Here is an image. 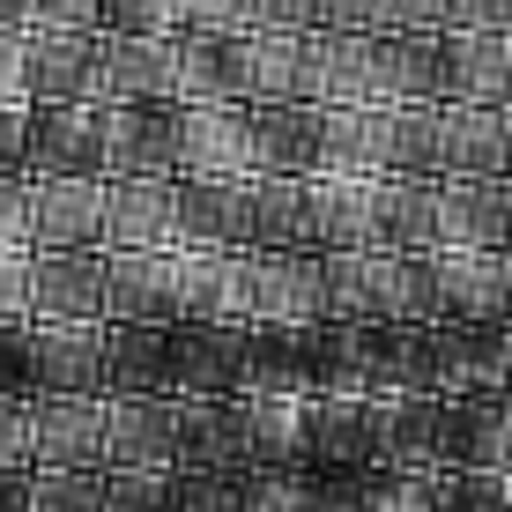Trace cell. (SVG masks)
Segmentation results:
<instances>
[{"mask_svg":"<svg viewBox=\"0 0 512 512\" xmlns=\"http://www.w3.org/2000/svg\"><path fill=\"white\" fill-rule=\"evenodd\" d=\"M104 179H179V104H97Z\"/></svg>","mask_w":512,"mask_h":512,"instance_id":"4","label":"cell"},{"mask_svg":"<svg viewBox=\"0 0 512 512\" xmlns=\"http://www.w3.org/2000/svg\"><path fill=\"white\" fill-rule=\"evenodd\" d=\"M505 52H512V38H505Z\"/></svg>","mask_w":512,"mask_h":512,"instance_id":"56","label":"cell"},{"mask_svg":"<svg viewBox=\"0 0 512 512\" xmlns=\"http://www.w3.org/2000/svg\"><path fill=\"white\" fill-rule=\"evenodd\" d=\"M379 245L438 253V179H379Z\"/></svg>","mask_w":512,"mask_h":512,"instance_id":"35","label":"cell"},{"mask_svg":"<svg viewBox=\"0 0 512 512\" xmlns=\"http://www.w3.org/2000/svg\"><path fill=\"white\" fill-rule=\"evenodd\" d=\"M253 171H268V179H312L320 171V104H305V97L253 104Z\"/></svg>","mask_w":512,"mask_h":512,"instance_id":"23","label":"cell"},{"mask_svg":"<svg viewBox=\"0 0 512 512\" xmlns=\"http://www.w3.org/2000/svg\"><path fill=\"white\" fill-rule=\"evenodd\" d=\"M179 104H245L238 82V38H208V30H179Z\"/></svg>","mask_w":512,"mask_h":512,"instance_id":"34","label":"cell"},{"mask_svg":"<svg viewBox=\"0 0 512 512\" xmlns=\"http://www.w3.org/2000/svg\"><path fill=\"white\" fill-rule=\"evenodd\" d=\"M446 0H372V30H438Z\"/></svg>","mask_w":512,"mask_h":512,"instance_id":"45","label":"cell"},{"mask_svg":"<svg viewBox=\"0 0 512 512\" xmlns=\"http://www.w3.org/2000/svg\"><path fill=\"white\" fill-rule=\"evenodd\" d=\"M30 38V104H90L97 30H23Z\"/></svg>","mask_w":512,"mask_h":512,"instance_id":"30","label":"cell"},{"mask_svg":"<svg viewBox=\"0 0 512 512\" xmlns=\"http://www.w3.org/2000/svg\"><path fill=\"white\" fill-rule=\"evenodd\" d=\"M438 104H512V52L498 30H438Z\"/></svg>","mask_w":512,"mask_h":512,"instance_id":"18","label":"cell"},{"mask_svg":"<svg viewBox=\"0 0 512 512\" xmlns=\"http://www.w3.org/2000/svg\"><path fill=\"white\" fill-rule=\"evenodd\" d=\"M186 312V245L156 253H104V320L171 327Z\"/></svg>","mask_w":512,"mask_h":512,"instance_id":"2","label":"cell"},{"mask_svg":"<svg viewBox=\"0 0 512 512\" xmlns=\"http://www.w3.org/2000/svg\"><path fill=\"white\" fill-rule=\"evenodd\" d=\"M245 468H171V512H245Z\"/></svg>","mask_w":512,"mask_h":512,"instance_id":"38","label":"cell"},{"mask_svg":"<svg viewBox=\"0 0 512 512\" xmlns=\"http://www.w3.org/2000/svg\"><path fill=\"white\" fill-rule=\"evenodd\" d=\"M104 394H171V327L104 320Z\"/></svg>","mask_w":512,"mask_h":512,"instance_id":"28","label":"cell"},{"mask_svg":"<svg viewBox=\"0 0 512 512\" xmlns=\"http://www.w3.org/2000/svg\"><path fill=\"white\" fill-rule=\"evenodd\" d=\"M253 320H275V327L327 320V260L312 245H268V253H253Z\"/></svg>","mask_w":512,"mask_h":512,"instance_id":"10","label":"cell"},{"mask_svg":"<svg viewBox=\"0 0 512 512\" xmlns=\"http://www.w3.org/2000/svg\"><path fill=\"white\" fill-rule=\"evenodd\" d=\"M30 483L38 468H0V512H30Z\"/></svg>","mask_w":512,"mask_h":512,"instance_id":"51","label":"cell"},{"mask_svg":"<svg viewBox=\"0 0 512 512\" xmlns=\"http://www.w3.org/2000/svg\"><path fill=\"white\" fill-rule=\"evenodd\" d=\"M268 245H312V208H305V179H253V253Z\"/></svg>","mask_w":512,"mask_h":512,"instance_id":"36","label":"cell"},{"mask_svg":"<svg viewBox=\"0 0 512 512\" xmlns=\"http://www.w3.org/2000/svg\"><path fill=\"white\" fill-rule=\"evenodd\" d=\"M305 468H379V394H305Z\"/></svg>","mask_w":512,"mask_h":512,"instance_id":"9","label":"cell"},{"mask_svg":"<svg viewBox=\"0 0 512 512\" xmlns=\"http://www.w3.org/2000/svg\"><path fill=\"white\" fill-rule=\"evenodd\" d=\"M512 253V179H438V253Z\"/></svg>","mask_w":512,"mask_h":512,"instance_id":"19","label":"cell"},{"mask_svg":"<svg viewBox=\"0 0 512 512\" xmlns=\"http://www.w3.org/2000/svg\"><path fill=\"white\" fill-rule=\"evenodd\" d=\"M379 468L446 475V394H386L379 401Z\"/></svg>","mask_w":512,"mask_h":512,"instance_id":"17","label":"cell"},{"mask_svg":"<svg viewBox=\"0 0 512 512\" xmlns=\"http://www.w3.org/2000/svg\"><path fill=\"white\" fill-rule=\"evenodd\" d=\"M505 320H512V297H505Z\"/></svg>","mask_w":512,"mask_h":512,"instance_id":"55","label":"cell"},{"mask_svg":"<svg viewBox=\"0 0 512 512\" xmlns=\"http://www.w3.org/2000/svg\"><path fill=\"white\" fill-rule=\"evenodd\" d=\"M104 245V179H30V253Z\"/></svg>","mask_w":512,"mask_h":512,"instance_id":"14","label":"cell"},{"mask_svg":"<svg viewBox=\"0 0 512 512\" xmlns=\"http://www.w3.org/2000/svg\"><path fill=\"white\" fill-rule=\"evenodd\" d=\"M97 512H171V468H104Z\"/></svg>","mask_w":512,"mask_h":512,"instance_id":"40","label":"cell"},{"mask_svg":"<svg viewBox=\"0 0 512 512\" xmlns=\"http://www.w3.org/2000/svg\"><path fill=\"white\" fill-rule=\"evenodd\" d=\"M438 30H498V38H512V0H446Z\"/></svg>","mask_w":512,"mask_h":512,"instance_id":"47","label":"cell"},{"mask_svg":"<svg viewBox=\"0 0 512 512\" xmlns=\"http://www.w3.org/2000/svg\"><path fill=\"white\" fill-rule=\"evenodd\" d=\"M0 320H30V253H0Z\"/></svg>","mask_w":512,"mask_h":512,"instance_id":"49","label":"cell"},{"mask_svg":"<svg viewBox=\"0 0 512 512\" xmlns=\"http://www.w3.org/2000/svg\"><path fill=\"white\" fill-rule=\"evenodd\" d=\"M97 30L119 38H179V0H97Z\"/></svg>","mask_w":512,"mask_h":512,"instance_id":"41","label":"cell"},{"mask_svg":"<svg viewBox=\"0 0 512 512\" xmlns=\"http://www.w3.org/2000/svg\"><path fill=\"white\" fill-rule=\"evenodd\" d=\"M297 67H305V30H238V82H245V104L297 97Z\"/></svg>","mask_w":512,"mask_h":512,"instance_id":"33","label":"cell"},{"mask_svg":"<svg viewBox=\"0 0 512 512\" xmlns=\"http://www.w3.org/2000/svg\"><path fill=\"white\" fill-rule=\"evenodd\" d=\"M171 394H245V320H171Z\"/></svg>","mask_w":512,"mask_h":512,"instance_id":"8","label":"cell"},{"mask_svg":"<svg viewBox=\"0 0 512 512\" xmlns=\"http://www.w3.org/2000/svg\"><path fill=\"white\" fill-rule=\"evenodd\" d=\"M512 104H438L431 179H505Z\"/></svg>","mask_w":512,"mask_h":512,"instance_id":"3","label":"cell"},{"mask_svg":"<svg viewBox=\"0 0 512 512\" xmlns=\"http://www.w3.org/2000/svg\"><path fill=\"white\" fill-rule=\"evenodd\" d=\"M505 394H512V364H505Z\"/></svg>","mask_w":512,"mask_h":512,"instance_id":"53","label":"cell"},{"mask_svg":"<svg viewBox=\"0 0 512 512\" xmlns=\"http://www.w3.org/2000/svg\"><path fill=\"white\" fill-rule=\"evenodd\" d=\"M0 179H30V104H0Z\"/></svg>","mask_w":512,"mask_h":512,"instance_id":"43","label":"cell"},{"mask_svg":"<svg viewBox=\"0 0 512 512\" xmlns=\"http://www.w3.org/2000/svg\"><path fill=\"white\" fill-rule=\"evenodd\" d=\"M171 468H245L238 394H179V461Z\"/></svg>","mask_w":512,"mask_h":512,"instance_id":"29","label":"cell"},{"mask_svg":"<svg viewBox=\"0 0 512 512\" xmlns=\"http://www.w3.org/2000/svg\"><path fill=\"white\" fill-rule=\"evenodd\" d=\"M30 30H97V0H30Z\"/></svg>","mask_w":512,"mask_h":512,"instance_id":"50","label":"cell"},{"mask_svg":"<svg viewBox=\"0 0 512 512\" xmlns=\"http://www.w3.org/2000/svg\"><path fill=\"white\" fill-rule=\"evenodd\" d=\"M364 104H438V30H372Z\"/></svg>","mask_w":512,"mask_h":512,"instance_id":"22","label":"cell"},{"mask_svg":"<svg viewBox=\"0 0 512 512\" xmlns=\"http://www.w3.org/2000/svg\"><path fill=\"white\" fill-rule=\"evenodd\" d=\"M0 401H38V364H30V320H0Z\"/></svg>","mask_w":512,"mask_h":512,"instance_id":"42","label":"cell"},{"mask_svg":"<svg viewBox=\"0 0 512 512\" xmlns=\"http://www.w3.org/2000/svg\"><path fill=\"white\" fill-rule=\"evenodd\" d=\"M372 82V30H305L297 97L305 104H364Z\"/></svg>","mask_w":512,"mask_h":512,"instance_id":"24","label":"cell"},{"mask_svg":"<svg viewBox=\"0 0 512 512\" xmlns=\"http://www.w3.org/2000/svg\"><path fill=\"white\" fill-rule=\"evenodd\" d=\"M312 253H357L379 245V179H305Z\"/></svg>","mask_w":512,"mask_h":512,"instance_id":"26","label":"cell"},{"mask_svg":"<svg viewBox=\"0 0 512 512\" xmlns=\"http://www.w3.org/2000/svg\"><path fill=\"white\" fill-rule=\"evenodd\" d=\"M0 468H30V401H0Z\"/></svg>","mask_w":512,"mask_h":512,"instance_id":"48","label":"cell"},{"mask_svg":"<svg viewBox=\"0 0 512 512\" xmlns=\"http://www.w3.org/2000/svg\"><path fill=\"white\" fill-rule=\"evenodd\" d=\"M30 468H104V394L30 401Z\"/></svg>","mask_w":512,"mask_h":512,"instance_id":"12","label":"cell"},{"mask_svg":"<svg viewBox=\"0 0 512 512\" xmlns=\"http://www.w3.org/2000/svg\"><path fill=\"white\" fill-rule=\"evenodd\" d=\"M0 30H30V0H0Z\"/></svg>","mask_w":512,"mask_h":512,"instance_id":"52","label":"cell"},{"mask_svg":"<svg viewBox=\"0 0 512 512\" xmlns=\"http://www.w3.org/2000/svg\"><path fill=\"white\" fill-rule=\"evenodd\" d=\"M0 253H30V179H0Z\"/></svg>","mask_w":512,"mask_h":512,"instance_id":"44","label":"cell"},{"mask_svg":"<svg viewBox=\"0 0 512 512\" xmlns=\"http://www.w3.org/2000/svg\"><path fill=\"white\" fill-rule=\"evenodd\" d=\"M238 416H245V468H305V401L238 394Z\"/></svg>","mask_w":512,"mask_h":512,"instance_id":"31","label":"cell"},{"mask_svg":"<svg viewBox=\"0 0 512 512\" xmlns=\"http://www.w3.org/2000/svg\"><path fill=\"white\" fill-rule=\"evenodd\" d=\"M179 320H253V245H186V312Z\"/></svg>","mask_w":512,"mask_h":512,"instance_id":"27","label":"cell"},{"mask_svg":"<svg viewBox=\"0 0 512 512\" xmlns=\"http://www.w3.org/2000/svg\"><path fill=\"white\" fill-rule=\"evenodd\" d=\"M30 320H104V245L30 253Z\"/></svg>","mask_w":512,"mask_h":512,"instance_id":"21","label":"cell"},{"mask_svg":"<svg viewBox=\"0 0 512 512\" xmlns=\"http://www.w3.org/2000/svg\"><path fill=\"white\" fill-rule=\"evenodd\" d=\"M505 179H512V149H505Z\"/></svg>","mask_w":512,"mask_h":512,"instance_id":"54","label":"cell"},{"mask_svg":"<svg viewBox=\"0 0 512 512\" xmlns=\"http://www.w3.org/2000/svg\"><path fill=\"white\" fill-rule=\"evenodd\" d=\"M431 290H438V320H505L512 253H498V245L431 253Z\"/></svg>","mask_w":512,"mask_h":512,"instance_id":"16","label":"cell"},{"mask_svg":"<svg viewBox=\"0 0 512 512\" xmlns=\"http://www.w3.org/2000/svg\"><path fill=\"white\" fill-rule=\"evenodd\" d=\"M238 490H245V512H320V475L312 468H245Z\"/></svg>","mask_w":512,"mask_h":512,"instance_id":"37","label":"cell"},{"mask_svg":"<svg viewBox=\"0 0 512 512\" xmlns=\"http://www.w3.org/2000/svg\"><path fill=\"white\" fill-rule=\"evenodd\" d=\"M38 394H104V320H30Z\"/></svg>","mask_w":512,"mask_h":512,"instance_id":"20","label":"cell"},{"mask_svg":"<svg viewBox=\"0 0 512 512\" xmlns=\"http://www.w3.org/2000/svg\"><path fill=\"white\" fill-rule=\"evenodd\" d=\"M179 245H253V179H179Z\"/></svg>","mask_w":512,"mask_h":512,"instance_id":"25","label":"cell"},{"mask_svg":"<svg viewBox=\"0 0 512 512\" xmlns=\"http://www.w3.org/2000/svg\"><path fill=\"white\" fill-rule=\"evenodd\" d=\"M179 38H119L97 30L90 104H179Z\"/></svg>","mask_w":512,"mask_h":512,"instance_id":"1","label":"cell"},{"mask_svg":"<svg viewBox=\"0 0 512 512\" xmlns=\"http://www.w3.org/2000/svg\"><path fill=\"white\" fill-rule=\"evenodd\" d=\"M438 394H498L512 364V320H431Z\"/></svg>","mask_w":512,"mask_h":512,"instance_id":"11","label":"cell"},{"mask_svg":"<svg viewBox=\"0 0 512 512\" xmlns=\"http://www.w3.org/2000/svg\"><path fill=\"white\" fill-rule=\"evenodd\" d=\"M179 245V179H104V253Z\"/></svg>","mask_w":512,"mask_h":512,"instance_id":"13","label":"cell"},{"mask_svg":"<svg viewBox=\"0 0 512 512\" xmlns=\"http://www.w3.org/2000/svg\"><path fill=\"white\" fill-rule=\"evenodd\" d=\"M446 468L512 475V394H446Z\"/></svg>","mask_w":512,"mask_h":512,"instance_id":"15","label":"cell"},{"mask_svg":"<svg viewBox=\"0 0 512 512\" xmlns=\"http://www.w3.org/2000/svg\"><path fill=\"white\" fill-rule=\"evenodd\" d=\"M30 179H104L97 104H30Z\"/></svg>","mask_w":512,"mask_h":512,"instance_id":"6","label":"cell"},{"mask_svg":"<svg viewBox=\"0 0 512 512\" xmlns=\"http://www.w3.org/2000/svg\"><path fill=\"white\" fill-rule=\"evenodd\" d=\"M0 104H30V38L0 30Z\"/></svg>","mask_w":512,"mask_h":512,"instance_id":"46","label":"cell"},{"mask_svg":"<svg viewBox=\"0 0 512 512\" xmlns=\"http://www.w3.org/2000/svg\"><path fill=\"white\" fill-rule=\"evenodd\" d=\"M179 179H260L253 104H179Z\"/></svg>","mask_w":512,"mask_h":512,"instance_id":"5","label":"cell"},{"mask_svg":"<svg viewBox=\"0 0 512 512\" xmlns=\"http://www.w3.org/2000/svg\"><path fill=\"white\" fill-rule=\"evenodd\" d=\"M104 505V468H38L30 512H97Z\"/></svg>","mask_w":512,"mask_h":512,"instance_id":"39","label":"cell"},{"mask_svg":"<svg viewBox=\"0 0 512 512\" xmlns=\"http://www.w3.org/2000/svg\"><path fill=\"white\" fill-rule=\"evenodd\" d=\"M245 394H290L305 401V327L245 320Z\"/></svg>","mask_w":512,"mask_h":512,"instance_id":"32","label":"cell"},{"mask_svg":"<svg viewBox=\"0 0 512 512\" xmlns=\"http://www.w3.org/2000/svg\"><path fill=\"white\" fill-rule=\"evenodd\" d=\"M179 461V394H104V468Z\"/></svg>","mask_w":512,"mask_h":512,"instance_id":"7","label":"cell"}]
</instances>
